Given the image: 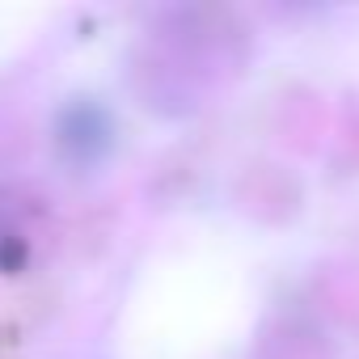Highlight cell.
<instances>
[{
    "mask_svg": "<svg viewBox=\"0 0 359 359\" xmlns=\"http://www.w3.org/2000/svg\"><path fill=\"white\" fill-rule=\"evenodd\" d=\"M22 262H26V237L9 220H0V275H13Z\"/></svg>",
    "mask_w": 359,
    "mask_h": 359,
    "instance_id": "7a4b0ae2",
    "label": "cell"
},
{
    "mask_svg": "<svg viewBox=\"0 0 359 359\" xmlns=\"http://www.w3.org/2000/svg\"><path fill=\"white\" fill-rule=\"evenodd\" d=\"M114 140H118L114 114L97 97H68L55 110L51 144H55V156L68 169H76V173L81 169H97L114 152Z\"/></svg>",
    "mask_w": 359,
    "mask_h": 359,
    "instance_id": "6da1fadb",
    "label": "cell"
}]
</instances>
